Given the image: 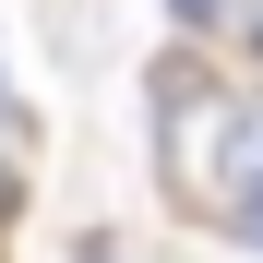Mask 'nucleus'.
Instances as JSON below:
<instances>
[{
    "label": "nucleus",
    "instance_id": "obj_6",
    "mask_svg": "<svg viewBox=\"0 0 263 263\" xmlns=\"http://www.w3.org/2000/svg\"><path fill=\"white\" fill-rule=\"evenodd\" d=\"M84 263H108V251H84Z\"/></svg>",
    "mask_w": 263,
    "mask_h": 263
},
{
    "label": "nucleus",
    "instance_id": "obj_4",
    "mask_svg": "<svg viewBox=\"0 0 263 263\" xmlns=\"http://www.w3.org/2000/svg\"><path fill=\"white\" fill-rule=\"evenodd\" d=\"M239 48H251V60H263V0H239Z\"/></svg>",
    "mask_w": 263,
    "mask_h": 263
},
{
    "label": "nucleus",
    "instance_id": "obj_5",
    "mask_svg": "<svg viewBox=\"0 0 263 263\" xmlns=\"http://www.w3.org/2000/svg\"><path fill=\"white\" fill-rule=\"evenodd\" d=\"M228 228H239V239H251V251H263V192H251V203H239V215H228Z\"/></svg>",
    "mask_w": 263,
    "mask_h": 263
},
{
    "label": "nucleus",
    "instance_id": "obj_2",
    "mask_svg": "<svg viewBox=\"0 0 263 263\" xmlns=\"http://www.w3.org/2000/svg\"><path fill=\"white\" fill-rule=\"evenodd\" d=\"M251 192H263V96H239V120H228V167H215V203H228V215H239Z\"/></svg>",
    "mask_w": 263,
    "mask_h": 263
},
{
    "label": "nucleus",
    "instance_id": "obj_1",
    "mask_svg": "<svg viewBox=\"0 0 263 263\" xmlns=\"http://www.w3.org/2000/svg\"><path fill=\"white\" fill-rule=\"evenodd\" d=\"M228 120H239V96L203 84V60H167V72H156V167H167V203H192V215L215 203Z\"/></svg>",
    "mask_w": 263,
    "mask_h": 263
},
{
    "label": "nucleus",
    "instance_id": "obj_3",
    "mask_svg": "<svg viewBox=\"0 0 263 263\" xmlns=\"http://www.w3.org/2000/svg\"><path fill=\"white\" fill-rule=\"evenodd\" d=\"M167 24H192V36H215V24H228V0H167Z\"/></svg>",
    "mask_w": 263,
    "mask_h": 263
}]
</instances>
